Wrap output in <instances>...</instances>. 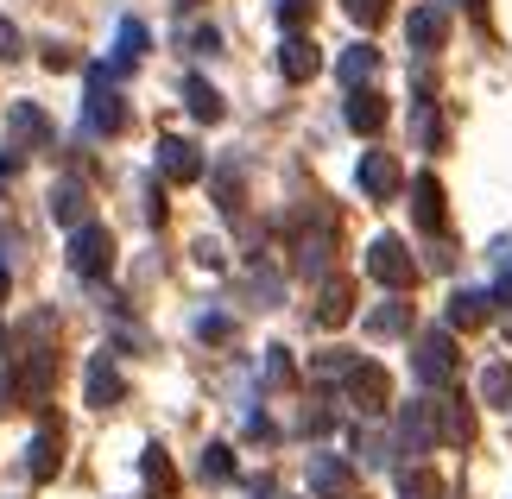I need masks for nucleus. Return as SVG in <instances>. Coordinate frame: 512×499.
Masks as SVG:
<instances>
[{
	"instance_id": "0eeeda50",
	"label": "nucleus",
	"mask_w": 512,
	"mask_h": 499,
	"mask_svg": "<svg viewBox=\"0 0 512 499\" xmlns=\"http://www.w3.org/2000/svg\"><path fill=\"white\" fill-rule=\"evenodd\" d=\"M203 171L209 165H203V152H196L190 139H177V133L159 139V177H165V184H196Z\"/></svg>"
},
{
	"instance_id": "58836bf2",
	"label": "nucleus",
	"mask_w": 512,
	"mask_h": 499,
	"mask_svg": "<svg viewBox=\"0 0 512 499\" xmlns=\"http://www.w3.org/2000/svg\"><path fill=\"white\" fill-rule=\"evenodd\" d=\"M462 7H468V13H475V19H487V0H462Z\"/></svg>"
},
{
	"instance_id": "c756f323",
	"label": "nucleus",
	"mask_w": 512,
	"mask_h": 499,
	"mask_svg": "<svg viewBox=\"0 0 512 499\" xmlns=\"http://www.w3.org/2000/svg\"><path fill=\"white\" fill-rule=\"evenodd\" d=\"M348 373H354V354H348V348L317 354V379H348Z\"/></svg>"
},
{
	"instance_id": "4468645a",
	"label": "nucleus",
	"mask_w": 512,
	"mask_h": 499,
	"mask_svg": "<svg viewBox=\"0 0 512 499\" xmlns=\"http://www.w3.org/2000/svg\"><path fill=\"white\" fill-rule=\"evenodd\" d=\"M437 443H475V411L468 398H437Z\"/></svg>"
},
{
	"instance_id": "f8f14e48",
	"label": "nucleus",
	"mask_w": 512,
	"mask_h": 499,
	"mask_svg": "<svg viewBox=\"0 0 512 499\" xmlns=\"http://www.w3.org/2000/svg\"><path fill=\"white\" fill-rule=\"evenodd\" d=\"M405 38H411V51H443V38H449V13L437 7V0H430V7H411Z\"/></svg>"
},
{
	"instance_id": "39448f33",
	"label": "nucleus",
	"mask_w": 512,
	"mask_h": 499,
	"mask_svg": "<svg viewBox=\"0 0 512 499\" xmlns=\"http://www.w3.org/2000/svg\"><path fill=\"white\" fill-rule=\"evenodd\" d=\"M342 392H348V405L361 411V417H380L392 405V379H386L380 361H354V373L342 379Z\"/></svg>"
},
{
	"instance_id": "72a5a7b5",
	"label": "nucleus",
	"mask_w": 512,
	"mask_h": 499,
	"mask_svg": "<svg viewBox=\"0 0 512 499\" xmlns=\"http://www.w3.org/2000/svg\"><path fill=\"white\" fill-rule=\"evenodd\" d=\"M19 51H26V38H19V26L0 13V57H19Z\"/></svg>"
},
{
	"instance_id": "aec40b11",
	"label": "nucleus",
	"mask_w": 512,
	"mask_h": 499,
	"mask_svg": "<svg viewBox=\"0 0 512 499\" xmlns=\"http://www.w3.org/2000/svg\"><path fill=\"white\" fill-rule=\"evenodd\" d=\"M146 45H152V32L140 26V19H121V38H114V70H133L146 57Z\"/></svg>"
},
{
	"instance_id": "2f4dec72",
	"label": "nucleus",
	"mask_w": 512,
	"mask_h": 499,
	"mask_svg": "<svg viewBox=\"0 0 512 499\" xmlns=\"http://www.w3.org/2000/svg\"><path fill=\"white\" fill-rule=\"evenodd\" d=\"M310 13H317V0H279V26H291V32H298Z\"/></svg>"
},
{
	"instance_id": "4be33fe9",
	"label": "nucleus",
	"mask_w": 512,
	"mask_h": 499,
	"mask_svg": "<svg viewBox=\"0 0 512 499\" xmlns=\"http://www.w3.org/2000/svg\"><path fill=\"white\" fill-rule=\"evenodd\" d=\"M336 70H342V83H348V89H361V83H367V76H373V70H380V51H373V45H348Z\"/></svg>"
},
{
	"instance_id": "f03ea898",
	"label": "nucleus",
	"mask_w": 512,
	"mask_h": 499,
	"mask_svg": "<svg viewBox=\"0 0 512 499\" xmlns=\"http://www.w3.org/2000/svg\"><path fill=\"white\" fill-rule=\"evenodd\" d=\"M70 272L76 278H108L114 272V234L102 222L70 228Z\"/></svg>"
},
{
	"instance_id": "a211bd4d",
	"label": "nucleus",
	"mask_w": 512,
	"mask_h": 499,
	"mask_svg": "<svg viewBox=\"0 0 512 499\" xmlns=\"http://www.w3.org/2000/svg\"><path fill=\"white\" fill-rule=\"evenodd\" d=\"M51 215H57L64 228H83V222H89V190L76 184V177H64V184L51 190Z\"/></svg>"
},
{
	"instance_id": "9b49d317",
	"label": "nucleus",
	"mask_w": 512,
	"mask_h": 499,
	"mask_svg": "<svg viewBox=\"0 0 512 499\" xmlns=\"http://www.w3.org/2000/svg\"><path fill=\"white\" fill-rule=\"evenodd\" d=\"M310 493L317 499H348L354 493V468L342 455H310Z\"/></svg>"
},
{
	"instance_id": "393cba45",
	"label": "nucleus",
	"mask_w": 512,
	"mask_h": 499,
	"mask_svg": "<svg viewBox=\"0 0 512 499\" xmlns=\"http://www.w3.org/2000/svg\"><path fill=\"white\" fill-rule=\"evenodd\" d=\"M13 133H19V139H32V146H45V139H51V121H45V108L19 102V108H13Z\"/></svg>"
},
{
	"instance_id": "6ab92c4d",
	"label": "nucleus",
	"mask_w": 512,
	"mask_h": 499,
	"mask_svg": "<svg viewBox=\"0 0 512 499\" xmlns=\"http://www.w3.org/2000/svg\"><path fill=\"white\" fill-rule=\"evenodd\" d=\"M487 310H494V297H487V291H456V297H449V329H481L487 323Z\"/></svg>"
},
{
	"instance_id": "9d476101",
	"label": "nucleus",
	"mask_w": 512,
	"mask_h": 499,
	"mask_svg": "<svg viewBox=\"0 0 512 499\" xmlns=\"http://www.w3.org/2000/svg\"><path fill=\"white\" fill-rule=\"evenodd\" d=\"M57 462H64V430L38 424V436L26 443V474L32 481H57Z\"/></svg>"
},
{
	"instance_id": "e433bc0d",
	"label": "nucleus",
	"mask_w": 512,
	"mask_h": 499,
	"mask_svg": "<svg viewBox=\"0 0 512 499\" xmlns=\"http://www.w3.org/2000/svg\"><path fill=\"white\" fill-rule=\"evenodd\" d=\"M494 297H506V304H512V266H506V278H500V291Z\"/></svg>"
},
{
	"instance_id": "7c9ffc66",
	"label": "nucleus",
	"mask_w": 512,
	"mask_h": 499,
	"mask_svg": "<svg viewBox=\"0 0 512 499\" xmlns=\"http://www.w3.org/2000/svg\"><path fill=\"white\" fill-rule=\"evenodd\" d=\"M342 7H348L354 26H380V19H386V0H342Z\"/></svg>"
},
{
	"instance_id": "6e6552de",
	"label": "nucleus",
	"mask_w": 512,
	"mask_h": 499,
	"mask_svg": "<svg viewBox=\"0 0 512 499\" xmlns=\"http://www.w3.org/2000/svg\"><path fill=\"white\" fill-rule=\"evenodd\" d=\"M399 443H405L411 455L437 449V398H418V405L399 411Z\"/></svg>"
},
{
	"instance_id": "f257e3e1",
	"label": "nucleus",
	"mask_w": 512,
	"mask_h": 499,
	"mask_svg": "<svg viewBox=\"0 0 512 499\" xmlns=\"http://www.w3.org/2000/svg\"><path fill=\"white\" fill-rule=\"evenodd\" d=\"M108 64H89V95H83V127L95 133V139H114L127 127V102H121V89L108 83Z\"/></svg>"
},
{
	"instance_id": "4c0bfd02",
	"label": "nucleus",
	"mask_w": 512,
	"mask_h": 499,
	"mask_svg": "<svg viewBox=\"0 0 512 499\" xmlns=\"http://www.w3.org/2000/svg\"><path fill=\"white\" fill-rule=\"evenodd\" d=\"M7 171H19V158H13V152H0V177H7Z\"/></svg>"
},
{
	"instance_id": "1a4fd4ad",
	"label": "nucleus",
	"mask_w": 512,
	"mask_h": 499,
	"mask_svg": "<svg viewBox=\"0 0 512 499\" xmlns=\"http://www.w3.org/2000/svg\"><path fill=\"white\" fill-rule=\"evenodd\" d=\"M279 70H285V83H310V76L323 70V51H317V38H304V32H285V45H279Z\"/></svg>"
},
{
	"instance_id": "473e14b6",
	"label": "nucleus",
	"mask_w": 512,
	"mask_h": 499,
	"mask_svg": "<svg viewBox=\"0 0 512 499\" xmlns=\"http://www.w3.org/2000/svg\"><path fill=\"white\" fill-rule=\"evenodd\" d=\"M266 379H272V386H285V379H291V354L285 348H266Z\"/></svg>"
},
{
	"instance_id": "2eb2a0df",
	"label": "nucleus",
	"mask_w": 512,
	"mask_h": 499,
	"mask_svg": "<svg viewBox=\"0 0 512 499\" xmlns=\"http://www.w3.org/2000/svg\"><path fill=\"white\" fill-rule=\"evenodd\" d=\"M342 121H348L354 133H380V127H386V95H373V89H348Z\"/></svg>"
},
{
	"instance_id": "423d86ee",
	"label": "nucleus",
	"mask_w": 512,
	"mask_h": 499,
	"mask_svg": "<svg viewBox=\"0 0 512 499\" xmlns=\"http://www.w3.org/2000/svg\"><path fill=\"white\" fill-rule=\"evenodd\" d=\"M354 184H361L373 203H392V196L405 190V171L392 152H361V171H354Z\"/></svg>"
},
{
	"instance_id": "7ed1b4c3",
	"label": "nucleus",
	"mask_w": 512,
	"mask_h": 499,
	"mask_svg": "<svg viewBox=\"0 0 512 499\" xmlns=\"http://www.w3.org/2000/svg\"><path fill=\"white\" fill-rule=\"evenodd\" d=\"M367 272L380 278L386 291H411V285H418V259H411V247L399 241V234H380V241L367 247Z\"/></svg>"
},
{
	"instance_id": "ddd939ff",
	"label": "nucleus",
	"mask_w": 512,
	"mask_h": 499,
	"mask_svg": "<svg viewBox=\"0 0 512 499\" xmlns=\"http://www.w3.org/2000/svg\"><path fill=\"white\" fill-rule=\"evenodd\" d=\"M121 373H114V361H108V354H89V373H83V398H89V405L95 411H108V405H121Z\"/></svg>"
},
{
	"instance_id": "dca6fc26",
	"label": "nucleus",
	"mask_w": 512,
	"mask_h": 499,
	"mask_svg": "<svg viewBox=\"0 0 512 499\" xmlns=\"http://www.w3.org/2000/svg\"><path fill=\"white\" fill-rule=\"evenodd\" d=\"M411 215H418V228H430V234H437L443 228V184H437V177H411Z\"/></svg>"
},
{
	"instance_id": "c9c22d12",
	"label": "nucleus",
	"mask_w": 512,
	"mask_h": 499,
	"mask_svg": "<svg viewBox=\"0 0 512 499\" xmlns=\"http://www.w3.org/2000/svg\"><path fill=\"white\" fill-rule=\"evenodd\" d=\"M190 51H222V38H215V26H203V32H190Z\"/></svg>"
},
{
	"instance_id": "a19ab883",
	"label": "nucleus",
	"mask_w": 512,
	"mask_h": 499,
	"mask_svg": "<svg viewBox=\"0 0 512 499\" xmlns=\"http://www.w3.org/2000/svg\"><path fill=\"white\" fill-rule=\"evenodd\" d=\"M177 7H203V0H177Z\"/></svg>"
},
{
	"instance_id": "20e7f679",
	"label": "nucleus",
	"mask_w": 512,
	"mask_h": 499,
	"mask_svg": "<svg viewBox=\"0 0 512 499\" xmlns=\"http://www.w3.org/2000/svg\"><path fill=\"white\" fill-rule=\"evenodd\" d=\"M411 367H418L424 386H449V379H456V335H449V329H424L418 348H411Z\"/></svg>"
},
{
	"instance_id": "f704fd0d",
	"label": "nucleus",
	"mask_w": 512,
	"mask_h": 499,
	"mask_svg": "<svg viewBox=\"0 0 512 499\" xmlns=\"http://www.w3.org/2000/svg\"><path fill=\"white\" fill-rule=\"evenodd\" d=\"M228 316H203V323H196V335H203V342H228Z\"/></svg>"
},
{
	"instance_id": "ea45409f",
	"label": "nucleus",
	"mask_w": 512,
	"mask_h": 499,
	"mask_svg": "<svg viewBox=\"0 0 512 499\" xmlns=\"http://www.w3.org/2000/svg\"><path fill=\"white\" fill-rule=\"evenodd\" d=\"M7 285H13V278H7V266H0V304H7Z\"/></svg>"
},
{
	"instance_id": "412c9836",
	"label": "nucleus",
	"mask_w": 512,
	"mask_h": 499,
	"mask_svg": "<svg viewBox=\"0 0 512 499\" xmlns=\"http://www.w3.org/2000/svg\"><path fill=\"white\" fill-rule=\"evenodd\" d=\"M140 474H146V487H152V493H159V499H171V493H177V474H171V455H165L159 443H152V449L140 455Z\"/></svg>"
},
{
	"instance_id": "f3484780",
	"label": "nucleus",
	"mask_w": 512,
	"mask_h": 499,
	"mask_svg": "<svg viewBox=\"0 0 512 499\" xmlns=\"http://www.w3.org/2000/svg\"><path fill=\"white\" fill-rule=\"evenodd\" d=\"M348 316H354V285H348V278H329V285L317 291V323L323 329H342Z\"/></svg>"
},
{
	"instance_id": "5701e85b",
	"label": "nucleus",
	"mask_w": 512,
	"mask_h": 499,
	"mask_svg": "<svg viewBox=\"0 0 512 499\" xmlns=\"http://www.w3.org/2000/svg\"><path fill=\"white\" fill-rule=\"evenodd\" d=\"M405 329H411V304H405V297H386V304L367 316V335H405Z\"/></svg>"
},
{
	"instance_id": "b1692460",
	"label": "nucleus",
	"mask_w": 512,
	"mask_h": 499,
	"mask_svg": "<svg viewBox=\"0 0 512 499\" xmlns=\"http://www.w3.org/2000/svg\"><path fill=\"white\" fill-rule=\"evenodd\" d=\"M184 102H190L196 121H222V95H215L203 76H184Z\"/></svg>"
},
{
	"instance_id": "a878e982",
	"label": "nucleus",
	"mask_w": 512,
	"mask_h": 499,
	"mask_svg": "<svg viewBox=\"0 0 512 499\" xmlns=\"http://www.w3.org/2000/svg\"><path fill=\"white\" fill-rule=\"evenodd\" d=\"M481 398L487 405H512V361H494L481 373Z\"/></svg>"
},
{
	"instance_id": "cd10ccee",
	"label": "nucleus",
	"mask_w": 512,
	"mask_h": 499,
	"mask_svg": "<svg viewBox=\"0 0 512 499\" xmlns=\"http://www.w3.org/2000/svg\"><path fill=\"white\" fill-rule=\"evenodd\" d=\"M203 474H209V481H234V449L228 443H209L203 449Z\"/></svg>"
},
{
	"instance_id": "c85d7f7f",
	"label": "nucleus",
	"mask_w": 512,
	"mask_h": 499,
	"mask_svg": "<svg viewBox=\"0 0 512 499\" xmlns=\"http://www.w3.org/2000/svg\"><path fill=\"white\" fill-rule=\"evenodd\" d=\"M323 253H329V228H317V234H304V241H298V266L304 272H323Z\"/></svg>"
},
{
	"instance_id": "bb28decb",
	"label": "nucleus",
	"mask_w": 512,
	"mask_h": 499,
	"mask_svg": "<svg viewBox=\"0 0 512 499\" xmlns=\"http://www.w3.org/2000/svg\"><path fill=\"white\" fill-rule=\"evenodd\" d=\"M399 499H443V481L430 468H405L399 474Z\"/></svg>"
}]
</instances>
